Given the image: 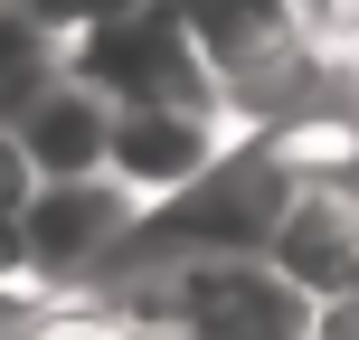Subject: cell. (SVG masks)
<instances>
[{
	"instance_id": "7",
	"label": "cell",
	"mask_w": 359,
	"mask_h": 340,
	"mask_svg": "<svg viewBox=\"0 0 359 340\" xmlns=\"http://www.w3.org/2000/svg\"><path fill=\"white\" fill-rule=\"evenodd\" d=\"M10 340H142V331H123L114 312H95V303H38V322L10 331Z\"/></svg>"
},
{
	"instance_id": "5",
	"label": "cell",
	"mask_w": 359,
	"mask_h": 340,
	"mask_svg": "<svg viewBox=\"0 0 359 340\" xmlns=\"http://www.w3.org/2000/svg\"><path fill=\"white\" fill-rule=\"evenodd\" d=\"M227 142H236V114H227V104H114L104 170L151 208V198L189 189V179L208 170Z\"/></svg>"
},
{
	"instance_id": "6",
	"label": "cell",
	"mask_w": 359,
	"mask_h": 340,
	"mask_svg": "<svg viewBox=\"0 0 359 340\" xmlns=\"http://www.w3.org/2000/svg\"><path fill=\"white\" fill-rule=\"evenodd\" d=\"M10 132L29 142V161L38 179H86V170H104V142H114V104H104V86H86V76L57 57L48 76H38L29 95L10 104Z\"/></svg>"
},
{
	"instance_id": "1",
	"label": "cell",
	"mask_w": 359,
	"mask_h": 340,
	"mask_svg": "<svg viewBox=\"0 0 359 340\" xmlns=\"http://www.w3.org/2000/svg\"><path fill=\"white\" fill-rule=\"evenodd\" d=\"M76 303L142 340H312V293L274 255H114Z\"/></svg>"
},
{
	"instance_id": "4",
	"label": "cell",
	"mask_w": 359,
	"mask_h": 340,
	"mask_svg": "<svg viewBox=\"0 0 359 340\" xmlns=\"http://www.w3.org/2000/svg\"><path fill=\"white\" fill-rule=\"evenodd\" d=\"M142 198L123 189L114 170H86V179H38L29 217H19V246H29V293L48 303H76L95 274L114 265V246L133 236Z\"/></svg>"
},
{
	"instance_id": "3",
	"label": "cell",
	"mask_w": 359,
	"mask_h": 340,
	"mask_svg": "<svg viewBox=\"0 0 359 340\" xmlns=\"http://www.w3.org/2000/svg\"><path fill=\"white\" fill-rule=\"evenodd\" d=\"M57 57L86 86H104V104H217L189 29H180L161 0H123V10L86 19L76 38H57Z\"/></svg>"
},
{
	"instance_id": "2",
	"label": "cell",
	"mask_w": 359,
	"mask_h": 340,
	"mask_svg": "<svg viewBox=\"0 0 359 340\" xmlns=\"http://www.w3.org/2000/svg\"><path fill=\"white\" fill-rule=\"evenodd\" d=\"M293 189H303V179L274 151V132L236 123V142L217 151L189 189L151 198L114 255H265V236H274V217L293 208Z\"/></svg>"
}]
</instances>
